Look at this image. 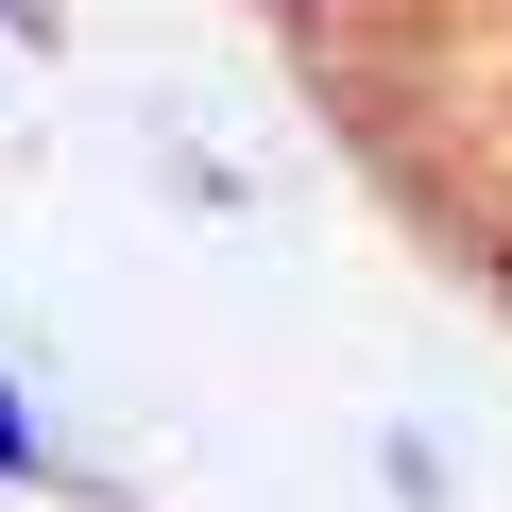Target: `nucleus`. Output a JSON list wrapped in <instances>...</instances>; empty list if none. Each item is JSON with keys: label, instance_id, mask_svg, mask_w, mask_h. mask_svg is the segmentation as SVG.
I'll list each match as a JSON object with an SVG mask.
<instances>
[{"label": "nucleus", "instance_id": "nucleus-1", "mask_svg": "<svg viewBox=\"0 0 512 512\" xmlns=\"http://www.w3.org/2000/svg\"><path fill=\"white\" fill-rule=\"evenodd\" d=\"M0 461H35V427H18V393H0Z\"/></svg>", "mask_w": 512, "mask_h": 512}]
</instances>
